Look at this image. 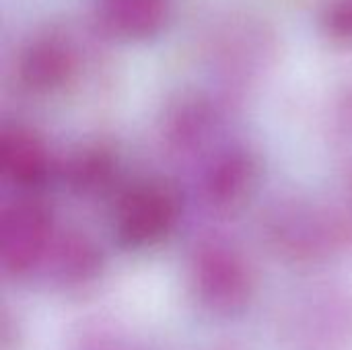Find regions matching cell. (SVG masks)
<instances>
[{
	"label": "cell",
	"mask_w": 352,
	"mask_h": 350,
	"mask_svg": "<svg viewBox=\"0 0 352 350\" xmlns=\"http://www.w3.org/2000/svg\"><path fill=\"white\" fill-rule=\"evenodd\" d=\"M2 165L14 184L37 186L45 177L47 157L35 136L14 128L2 136Z\"/></svg>",
	"instance_id": "cell-6"
},
{
	"label": "cell",
	"mask_w": 352,
	"mask_h": 350,
	"mask_svg": "<svg viewBox=\"0 0 352 350\" xmlns=\"http://www.w3.org/2000/svg\"><path fill=\"white\" fill-rule=\"evenodd\" d=\"M169 14V0H97L99 25L120 39H146L159 33Z\"/></svg>",
	"instance_id": "cell-3"
},
{
	"label": "cell",
	"mask_w": 352,
	"mask_h": 350,
	"mask_svg": "<svg viewBox=\"0 0 352 350\" xmlns=\"http://www.w3.org/2000/svg\"><path fill=\"white\" fill-rule=\"evenodd\" d=\"M97 266L99 256L95 248L78 237H74L72 243H66L58 258V270L64 281H87L97 272Z\"/></svg>",
	"instance_id": "cell-8"
},
{
	"label": "cell",
	"mask_w": 352,
	"mask_h": 350,
	"mask_svg": "<svg viewBox=\"0 0 352 350\" xmlns=\"http://www.w3.org/2000/svg\"><path fill=\"white\" fill-rule=\"evenodd\" d=\"M50 223L37 204L14 206L4 221V260L8 268L21 272L33 266L45 245Z\"/></svg>",
	"instance_id": "cell-4"
},
{
	"label": "cell",
	"mask_w": 352,
	"mask_h": 350,
	"mask_svg": "<svg viewBox=\"0 0 352 350\" xmlns=\"http://www.w3.org/2000/svg\"><path fill=\"white\" fill-rule=\"evenodd\" d=\"M254 177V165L243 153L225 155L210 171L208 188L217 202H231L239 198Z\"/></svg>",
	"instance_id": "cell-7"
},
{
	"label": "cell",
	"mask_w": 352,
	"mask_h": 350,
	"mask_svg": "<svg viewBox=\"0 0 352 350\" xmlns=\"http://www.w3.org/2000/svg\"><path fill=\"white\" fill-rule=\"evenodd\" d=\"M322 27L332 39L352 43V0H332L324 8Z\"/></svg>",
	"instance_id": "cell-10"
},
{
	"label": "cell",
	"mask_w": 352,
	"mask_h": 350,
	"mask_svg": "<svg viewBox=\"0 0 352 350\" xmlns=\"http://www.w3.org/2000/svg\"><path fill=\"white\" fill-rule=\"evenodd\" d=\"M111 171V157L105 153H85L72 163V179L76 186L95 188L97 182H105Z\"/></svg>",
	"instance_id": "cell-9"
},
{
	"label": "cell",
	"mask_w": 352,
	"mask_h": 350,
	"mask_svg": "<svg viewBox=\"0 0 352 350\" xmlns=\"http://www.w3.org/2000/svg\"><path fill=\"white\" fill-rule=\"evenodd\" d=\"M194 287L204 305L214 311H235L248 295L243 264L221 248L204 250L194 266Z\"/></svg>",
	"instance_id": "cell-2"
},
{
	"label": "cell",
	"mask_w": 352,
	"mask_h": 350,
	"mask_svg": "<svg viewBox=\"0 0 352 350\" xmlns=\"http://www.w3.org/2000/svg\"><path fill=\"white\" fill-rule=\"evenodd\" d=\"M175 215L177 202L167 188L142 186L124 198L113 229L124 245H151L171 229Z\"/></svg>",
	"instance_id": "cell-1"
},
{
	"label": "cell",
	"mask_w": 352,
	"mask_h": 350,
	"mask_svg": "<svg viewBox=\"0 0 352 350\" xmlns=\"http://www.w3.org/2000/svg\"><path fill=\"white\" fill-rule=\"evenodd\" d=\"M74 70L72 50L56 37H39L21 56V80L33 91H52L60 87Z\"/></svg>",
	"instance_id": "cell-5"
}]
</instances>
